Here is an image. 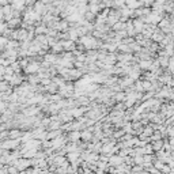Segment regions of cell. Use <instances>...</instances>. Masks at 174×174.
<instances>
[{"label":"cell","mask_w":174,"mask_h":174,"mask_svg":"<svg viewBox=\"0 0 174 174\" xmlns=\"http://www.w3.org/2000/svg\"><path fill=\"white\" fill-rule=\"evenodd\" d=\"M37 69H38V67H37V64H31V67L27 68V71L31 72V71H37Z\"/></svg>","instance_id":"6da1fadb"},{"label":"cell","mask_w":174,"mask_h":174,"mask_svg":"<svg viewBox=\"0 0 174 174\" xmlns=\"http://www.w3.org/2000/svg\"><path fill=\"white\" fill-rule=\"evenodd\" d=\"M79 136H80V135H79L78 132H74V133H72V140H75V139H78Z\"/></svg>","instance_id":"7a4b0ae2"},{"label":"cell","mask_w":174,"mask_h":174,"mask_svg":"<svg viewBox=\"0 0 174 174\" xmlns=\"http://www.w3.org/2000/svg\"><path fill=\"white\" fill-rule=\"evenodd\" d=\"M3 107H4V105H3V103H0V110H3Z\"/></svg>","instance_id":"3957f363"},{"label":"cell","mask_w":174,"mask_h":174,"mask_svg":"<svg viewBox=\"0 0 174 174\" xmlns=\"http://www.w3.org/2000/svg\"><path fill=\"white\" fill-rule=\"evenodd\" d=\"M147 2H153V0H147Z\"/></svg>","instance_id":"277c9868"}]
</instances>
